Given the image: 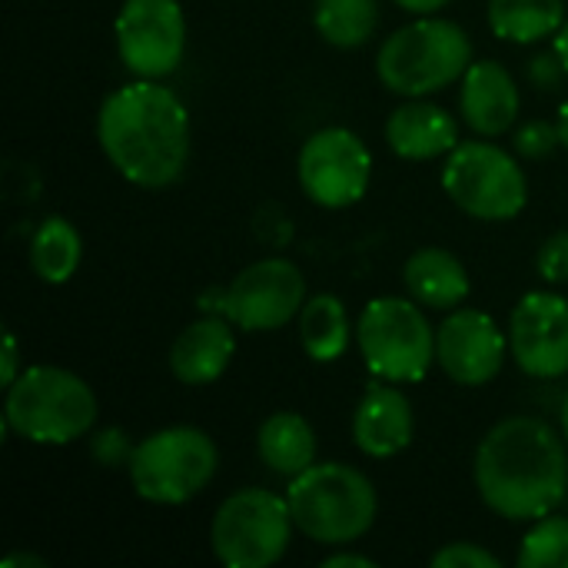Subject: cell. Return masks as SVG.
<instances>
[{
	"instance_id": "f546056e",
	"label": "cell",
	"mask_w": 568,
	"mask_h": 568,
	"mask_svg": "<svg viewBox=\"0 0 568 568\" xmlns=\"http://www.w3.org/2000/svg\"><path fill=\"white\" fill-rule=\"evenodd\" d=\"M568 77V67L562 63V57L552 50V53H539L532 63H529V80L539 87V90H556L562 87V80Z\"/></svg>"
},
{
	"instance_id": "1f68e13d",
	"label": "cell",
	"mask_w": 568,
	"mask_h": 568,
	"mask_svg": "<svg viewBox=\"0 0 568 568\" xmlns=\"http://www.w3.org/2000/svg\"><path fill=\"white\" fill-rule=\"evenodd\" d=\"M396 3H399V10H406L413 17H429V13L443 10L449 0H396Z\"/></svg>"
},
{
	"instance_id": "52a82bcc",
	"label": "cell",
	"mask_w": 568,
	"mask_h": 568,
	"mask_svg": "<svg viewBox=\"0 0 568 568\" xmlns=\"http://www.w3.org/2000/svg\"><path fill=\"white\" fill-rule=\"evenodd\" d=\"M416 300L376 296L363 306L356 343L373 379L419 383L436 363V333Z\"/></svg>"
},
{
	"instance_id": "8d00e7d4",
	"label": "cell",
	"mask_w": 568,
	"mask_h": 568,
	"mask_svg": "<svg viewBox=\"0 0 568 568\" xmlns=\"http://www.w3.org/2000/svg\"><path fill=\"white\" fill-rule=\"evenodd\" d=\"M562 436H566L568 443V396L562 399Z\"/></svg>"
},
{
	"instance_id": "7402d4cb",
	"label": "cell",
	"mask_w": 568,
	"mask_h": 568,
	"mask_svg": "<svg viewBox=\"0 0 568 568\" xmlns=\"http://www.w3.org/2000/svg\"><path fill=\"white\" fill-rule=\"evenodd\" d=\"M489 30L509 43H539L566 23V0H489Z\"/></svg>"
},
{
	"instance_id": "9c48e42d",
	"label": "cell",
	"mask_w": 568,
	"mask_h": 568,
	"mask_svg": "<svg viewBox=\"0 0 568 568\" xmlns=\"http://www.w3.org/2000/svg\"><path fill=\"white\" fill-rule=\"evenodd\" d=\"M446 196L473 220L506 223L529 203V180L513 153L496 143H459L443 163Z\"/></svg>"
},
{
	"instance_id": "484cf974",
	"label": "cell",
	"mask_w": 568,
	"mask_h": 568,
	"mask_svg": "<svg viewBox=\"0 0 568 568\" xmlns=\"http://www.w3.org/2000/svg\"><path fill=\"white\" fill-rule=\"evenodd\" d=\"M556 146H562L559 140V126L546 123V120H532L516 133V150L526 160H546Z\"/></svg>"
},
{
	"instance_id": "603a6c76",
	"label": "cell",
	"mask_w": 568,
	"mask_h": 568,
	"mask_svg": "<svg viewBox=\"0 0 568 568\" xmlns=\"http://www.w3.org/2000/svg\"><path fill=\"white\" fill-rule=\"evenodd\" d=\"M80 260H83V240H80V230L67 216H47L33 230L30 266L43 283L50 286L70 283L73 273L80 270Z\"/></svg>"
},
{
	"instance_id": "4316f807",
	"label": "cell",
	"mask_w": 568,
	"mask_h": 568,
	"mask_svg": "<svg viewBox=\"0 0 568 568\" xmlns=\"http://www.w3.org/2000/svg\"><path fill=\"white\" fill-rule=\"evenodd\" d=\"M536 270L546 283H568V230L552 233L536 256Z\"/></svg>"
},
{
	"instance_id": "e575fe53",
	"label": "cell",
	"mask_w": 568,
	"mask_h": 568,
	"mask_svg": "<svg viewBox=\"0 0 568 568\" xmlns=\"http://www.w3.org/2000/svg\"><path fill=\"white\" fill-rule=\"evenodd\" d=\"M556 53L562 57V63L568 67V17H566V23H562V30L556 33Z\"/></svg>"
},
{
	"instance_id": "d6a6232c",
	"label": "cell",
	"mask_w": 568,
	"mask_h": 568,
	"mask_svg": "<svg viewBox=\"0 0 568 568\" xmlns=\"http://www.w3.org/2000/svg\"><path fill=\"white\" fill-rule=\"evenodd\" d=\"M323 568H376V562H373V559H366V556L339 552V556H329V559H323Z\"/></svg>"
},
{
	"instance_id": "d6986e66",
	"label": "cell",
	"mask_w": 568,
	"mask_h": 568,
	"mask_svg": "<svg viewBox=\"0 0 568 568\" xmlns=\"http://www.w3.org/2000/svg\"><path fill=\"white\" fill-rule=\"evenodd\" d=\"M403 283L409 296L426 310H456L473 290L466 266L443 246L416 250L403 266Z\"/></svg>"
},
{
	"instance_id": "9a60e30c",
	"label": "cell",
	"mask_w": 568,
	"mask_h": 568,
	"mask_svg": "<svg viewBox=\"0 0 568 568\" xmlns=\"http://www.w3.org/2000/svg\"><path fill=\"white\" fill-rule=\"evenodd\" d=\"M416 433L413 406L399 383L376 379L366 386L356 413H353V443L369 459H393L399 456Z\"/></svg>"
},
{
	"instance_id": "7a4b0ae2",
	"label": "cell",
	"mask_w": 568,
	"mask_h": 568,
	"mask_svg": "<svg viewBox=\"0 0 568 568\" xmlns=\"http://www.w3.org/2000/svg\"><path fill=\"white\" fill-rule=\"evenodd\" d=\"M473 479L496 516L509 523H536L566 499V443L536 416L503 419L483 436Z\"/></svg>"
},
{
	"instance_id": "3957f363",
	"label": "cell",
	"mask_w": 568,
	"mask_h": 568,
	"mask_svg": "<svg viewBox=\"0 0 568 568\" xmlns=\"http://www.w3.org/2000/svg\"><path fill=\"white\" fill-rule=\"evenodd\" d=\"M473 67L469 33L446 17H419L389 33L376 53V73L399 97H429L463 80Z\"/></svg>"
},
{
	"instance_id": "ffe728a7",
	"label": "cell",
	"mask_w": 568,
	"mask_h": 568,
	"mask_svg": "<svg viewBox=\"0 0 568 568\" xmlns=\"http://www.w3.org/2000/svg\"><path fill=\"white\" fill-rule=\"evenodd\" d=\"M256 449L266 469L286 479H296L300 473L316 466V433L300 413H290V409L273 413L260 426Z\"/></svg>"
},
{
	"instance_id": "ac0fdd59",
	"label": "cell",
	"mask_w": 568,
	"mask_h": 568,
	"mask_svg": "<svg viewBox=\"0 0 568 568\" xmlns=\"http://www.w3.org/2000/svg\"><path fill=\"white\" fill-rule=\"evenodd\" d=\"M386 143L403 160H436L459 146V126L449 110L426 97H409L386 120Z\"/></svg>"
},
{
	"instance_id": "7c38bea8",
	"label": "cell",
	"mask_w": 568,
	"mask_h": 568,
	"mask_svg": "<svg viewBox=\"0 0 568 568\" xmlns=\"http://www.w3.org/2000/svg\"><path fill=\"white\" fill-rule=\"evenodd\" d=\"M116 53L133 77H170L186 53V17L180 0H123L116 13Z\"/></svg>"
},
{
	"instance_id": "2e32d148",
	"label": "cell",
	"mask_w": 568,
	"mask_h": 568,
	"mask_svg": "<svg viewBox=\"0 0 568 568\" xmlns=\"http://www.w3.org/2000/svg\"><path fill=\"white\" fill-rule=\"evenodd\" d=\"M519 87L499 60H473L459 90V113L479 136H503L519 116Z\"/></svg>"
},
{
	"instance_id": "d4e9b609",
	"label": "cell",
	"mask_w": 568,
	"mask_h": 568,
	"mask_svg": "<svg viewBox=\"0 0 568 568\" xmlns=\"http://www.w3.org/2000/svg\"><path fill=\"white\" fill-rule=\"evenodd\" d=\"M519 568H568V519L542 516L523 539Z\"/></svg>"
},
{
	"instance_id": "d590c367",
	"label": "cell",
	"mask_w": 568,
	"mask_h": 568,
	"mask_svg": "<svg viewBox=\"0 0 568 568\" xmlns=\"http://www.w3.org/2000/svg\"><path fill=\"white\" fill-rule=\"evenodd\" d=\"M556 126H559V140H562V146L568 150V100L559 106V120H556Z\"/></svg>"
},
{
	"instance_id": "8fae6325",
	"label": "cell",
	"mask_w": 568,
	"mask_h": 568,
	"mask_svg": "<svg viewBox=\"0 0 568 568\" xmlns=\"http://www.w3.org/2000/svg\"><path fill=\"white\" fill-rule=\"evenodd\" d=\"M303 193L323 210L356 206L373 180V153L359 133L346 126L316 130L296 160Z\"/></svg>"
},
{
	"instance_id": "cb8c5ba5",
	"label": "cell",
	"mask_w": 568,
	"mask_h": 568,
	"mask_svg": "<svg viewBox=\"0 0 568 568\" xmlns=\"http://www.w3.org/2000/svg\"><path fill=\"white\" fill-rule=\"evenodd\" d=\"M313 23L326 43L339 50H356L373 37L379 23V7L376 0H316Z\"/></svg>"
},
{
	"instance_id": "44dd1931",
	"label": "cell",
	"mask_w": 568,
	"mask_h": 568,
	"mask_svg": "<svg viewBox=\"0 0 568 568\" xmlns=\"http://www.w3.org/2000/svg\"><path fill=\"white\" fill-rule=\"evenodd\" d=\"M349 313L333 293H316L300 310V343L313 363H336L349 349Z\"/></svg>"
},
{
	"instance_id": "277c9868",
	"label": "cell",
	"mask_w": 568,
	"mask_h": 568,
	"mask_svg": "<svg viewBox=\"0 0 568 568\" xmlns=\"http://www.w3.org/2000/svg\"><path fill=\"white\" fill-rule=\"evenodd\" d=\"M3 423L27 443L67 446L93 429L97 396L70 369L30 366L7 386Z\"/></svg>"
},
{
	"instance_id": "5b68a950",
	"label": "cell",
	"mask_w": 568,
	"mask_h": 568,
	"mask_svg": "<svg viewBox=\"0 0 568 568\" xmlns=\"http://www.w3.org/2000/svg\"><path fill=\"white\" fill-rule=\"evenodd\" d=\"M286 503L296 529L320 546H349L363 539L379 513L376 486L343 463H316L290 479Z\"/></svg>"
},
{
	"instance_id": "e0dca14e",
	"label": "cell",
	"mask_w": 568,
	"mask_h": 568,
	"mask_svg": "<svg viewBox=\"0 0 568 568\" xmlns=\"http://www.w3.org/2000/svg\"><path fill=\"white\" fill-rule=\"evenodd\" d=\"M233 353H236L233 323L220 313H206L173 339L170 369L183 386H210L226 373Z\"/></svg>"
},
{
	"instance_id": "6da1fadb",
	"label": "cell",
	"mask_w": 568,
	"mask_h": 568,
	"mask_svg": "<svg viewBox=\"0 0 568 568\" xmlns=\"http://www.w3.org/2000/svg\"><path fill=\"white\" fill-rule=\"evenodd\" d=\"M97 140L126 183L163 190L186 170L190 113L170 87L136 77L100 103Z\"/></svg>"
},
{
	"instance_id": "30bf717a",
	"label": "cell",
	"mask_w": 568,
	"mask_h": 568,
	"mask_svg": "<svg viewBox=\"0 0 568 568\" xmlns=\"http://www.w3.org/2000/svg\"><path fill=\"white\" fill-rule=\"evenodd\" d=\"M213 300L216 303H203L206 313H220L246 333H270L293 323V316L303 310L306 280L293 260L266 256L240 270Z\"/></svg>"
},
{
	"instance_id": "836d02e7",
	"label": "cell",
	"mask_w": 568,
	"mask_h": 568,
	"mask_svg": "<svg viewBox=\"0 0 568 568\" xmlns=\"http://www.w3.org/2000/svg\"><path fill=\"white\" fill-rule=\"evenodd\" d=\"M47 562L40 559V556H33V552H13V556H7L0 568H43Z\"/></svg>"
},
{
	"instance_id": "5bb4252c",
	"label": "cell",
	"mask_w": 568,
	"mask_h": 568,
	"mask_svg": "<svg viewBox=\"0 0 568 568\" xmlns=\"http://www.w3.org/2000/svg\"><path fill=\"white\" fill-rule=\"evenodd\" d=\"M436 363L459 386H486L503 373L506 336L483 310H453L436 329Z\"/></svg>"
},
{
	"instance_id": "4fadbf2b",
	"label": "cell",
	"mask_w": 568,
	"mask_h": 568,
	"mask_svg": "<svg viewBox=\"0 0 568 568\" xmlns=\"http://www.w3.org/2000/svg\"><path fill=\"white\" fill-rule=\"evenodd\" d=\"M509 353L532 379L568 373V300L549 290L526 293L509 320Z\"/></svg>"
},
{
	"instance_id": "83f0119b",
	"label": "cell",
	"mask_w": 568,
	"mask_h": 568,
	"mask_svg": "<svg viewBox=\"0 0 568 568\" xmlns=\"http://www.w3.org/2000/svg\"><path fill=\"white\" fill-rule=\"evenodd\" d=\"M433 568H499V559L476 542H453L433 556Z\"/></svg>"
},
{
	"instance_id": "4dcf8cb0",
	"label": "cell",
	"mask_w": 568,
	"mask_h": 568,
	"mask_svg": "<svg viewBox=\"0 0 568 568\" xmlns=\"http://www.w3.org/2000/svg\"><path fill=\"white\" fill-rule=\"evenodd\" d=\"M17 363H20V349H17V336L7 329L3 333V369H0V379H3V386H10L17 376H20V369H17Z\"/></svg>"
},
{
	"instance_id": "8992f818",
	"label": "cell",
	"mask_w": 568,
	"mask_h": 568,
	"mask_svg": "<svg viewBox=\"0 0 568 568\" xmlns=\"http://www.w3.org/2000/svg\"><path fill=\"white\" fill-rule=\"evenodd\" d=\"M216 466L220 453L203 429L166 426L133 446L126 473L143 503L183 506L213 483Z\"/></svg>"
},
{
	"instance_id": "ba28073f",
	"label": "cell",
	"mask_w": 568,
	"mask_h": 568,
	"mask_svg": "<svg viewBox=\"0 0 568 568\" xmlns=\"http://www.w3.org/2000/svg\"><path fill=\"white\" fill-rule=\"evenodd\" d=\"M293 529L286 496L250 486L223 499L210 526V546L226 568H270L286 556Z\"/></svg>"
},
{
	"instance_id": "f1b7e54d",
	"label": "cell",
	"mask_w": 568,
	"mask_h": 568,
	"mask_svg": "<svg viewBox=\"0 0 568 568\" xmlns=\"http://www.w3.org/2000/svg\"><path fill=\"white\" fill-rule=\"evenodd\" d=\"M130 456H133V443L126 439L123 429H103L93 436V459L100 466H130Z\"/></svg>"
}]
</instances>
